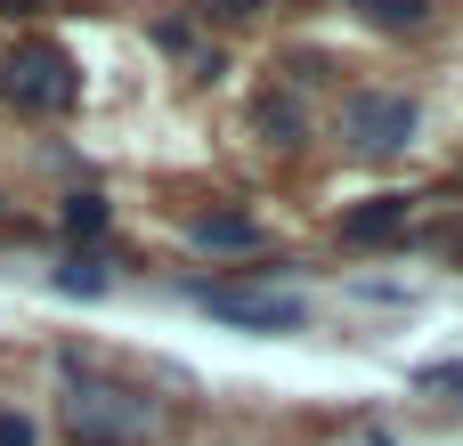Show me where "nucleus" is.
Listing matches in <instances>:
<instances>
[{"instance_id": "nucleus-12", "label": "nucleus", "mask_w": 463, "mask_h": 446, "mask_svg": "<svg viewBox=\"0 0 463 446\" xmlns=\"http://www.w3.org/2000/svg\"><path fill=\"white\" fill-rule=\"evenodd\" d=\"M57 284H65V293H106V268H98V260H73Z\"/></svg>"}, {"instance_id": "nucleus-8", "label": "nucleus", "mask_w": 463, "mask_h": 446, "mask_svg": "<svg viewBox=\"0 0 463 446\" xmlns=\"http://www.w3.org/2000/svg\"><path fill=\"white\" fill-rule=\"evenodd\" d=\"M260 138L269 146H301V98H269L260 106Z\"/></svg>"}, {"instance_id": "nucleus-1", "label": "nucleus", "mask_w": 463, "mask_h": 446, "mask_svg": "<svg viewBox=\"0 0 463 446\" xmlns=\"http://www.w3.org/2000/svg\"><path fill=\"white\" fill-rule=\"evenodd\" d=\"M163 423V406L146 390H122V382H98L81 366H65V431L73 446H138Z\"/></svg>"}, {"instance_id": "nucleus-3", "label": "nucleus", "mask_w": 463, "mask_h": 446, "mask_svg": "<svg viewBox=\"0 0 463 446\" xmlns=\"http://www.w3.org/2000/svg\"><path fill=\"white\" fill-rule=\"evenodd\" d=\"M415 130H423V114H415L407 89H350V98H342V138H350V154H366V163L407 154Z\"/></svg>"}, {"instance_id": "nucleus-14", "label": "nucleus", "mask_w": 463, "mask_h": 446, "mask_svg": "<svg viewBox=\"0 0 463 446\" xmlns=\"http://www.w3.org/2000/svg\"><path fill=\"white\" fill-rule=\"evenodd\" d=\"M0 8H8V16H33V0H0Z\"/></svg>"}, {"instance_id": "nucleus-6", "label": "nucleus", "mask_w": 463, "mask_h": 446, "mask_svg": "<svg viewBox=\"0 0 463 446\" xmlns=\"http://www.w3.org/2000/svg\"><path fill=\"white\" fill-rule=\"evenodd\" d=\"M195 244H203V252H252V244H260V219H244V211H203V219H195Z\"/></svg>"}, {"instance_id": "nucleus-13", "label": "nucleus", "mask_w": 463, "mask_h": 446, "mask_svg": "<svg viewBox=\"0 0 463 446\" xmlns=\"http://www.w3.org/2000/svg\"><path fill=\"white\" fill-rule=\"evenodd\" d=\"M423 390H463V366H423Z\"/></svg>"}, {"instance_id": "nucleus-5", "label": "nucleus", "mask_w": 463, "mask_h": 446, "mask_svg": "<svg viewBox=\"0 0 463 446\" xmlns=\"http://www.w3.org/2000/svg\"><path fill=\"white\" fill-rule=\"evenodd\" d=\"M407 219H415V195H366L358 211H342V244H358V252L399 244V236H407Z\"/></svg>"}, {"instance_id": "nucleus-9", "label": "nucleus", "mask_w": 463, "mask_h": 446, "mask_svg": "<svg viewBox=\"0 0 463 446\" xmlns=\"http://www.w3.org/2000/svg\"><path fill=\"white\" fill-rule=\"evenodd\" d=\"M65 236H106V195H73L65 203Z\"/></svg>"}, {"instance_id": "nucleus-11", "label": "nucleus", "mask_w": 463, "mask_h": 446, "mask_svg": "<svg viewBox=\"0 0 463 446\" xmlns=\"http://www.w3.org/2000/svg\"><path fill=\"white\" fill-rule=\"evenodd\" d=\"M0 446H41V431H33V414L0 406Z\"/></svg>"}, {"instance_id": "nucleus-7", "label": "nucleus", "mask_w": 463, "mask_h": 446, "mask_svg": "<svg viewBox=\"0 0 463 446\" xmlns=\"http://www.w3.org/2000/svg\"><path fill=\"white\" fill-rule=\"evenodd\" d=\"M374 33H423L431 24V0H350Z\"/></svg>"}, {"instance_id": "nucleus-10", "label": "nucleus", "mask_w": 463, "mask_h": 446, "mask_svg": "<svg viewBox=\"0 0 463 446\" xmlns=\"http://www.w3.org/2000/svg\"><path fill=\"white\" fill-rule=\"evenodd\" d=\"M269 0H195V16H220V24H244V16H260Z\"/></svg>"}, {"instance_id": "nucleus-4", "label": "nucleus", "mask_w": 463, "mask_h": 446, "mask_svg": "<svg viewBox=\"0 0 463 446\" xmlns=\"http://www.w3.org/2000/svg\"><path fill=\"white\" fill-rule=\"evenodd\" d=\"M195 301L244 333H301V301H277V293H236V284H195Z\"/></svg>"}, {"instance_id": "nucleus-2", "label": "nucleus", "mask_w": 463, "mask_h": 446, "mask_svg": "<svg viewBox=\"0 0 463 446\" xmlns=\"http://www.w3.org/2000/svg\"><path fill=\"white\" fill-rule=\"evenodd\" d=\"M0 98L16 106V114H73V98H81V73H73V57L57 49V41H16L8 57H0Z\"/></svg>"}]
</instances>
